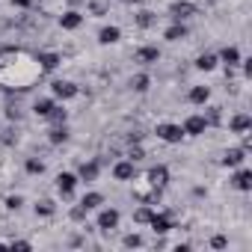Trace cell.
I'll return each instance as SVG.
<instances>
[{
    "label": "cell",
    "mask_w": 252,
    "mask_h": 252,
    "mask_svg": "<svg viewBox=\"0 0 252 252\" xmlns=\"http://www.w3.org/2000/svg\"><path fill=\"white\" fill-rule=\"evenodd\" d=\"M228 246V237L225 234H214L211 237V249H225Z\"/></svg>",
    "instance_id": "obj_37"
},
{
    "label": "cell",
    "mask_w": 252,
    "mask_h": 252,
    "mask_svg": "<svg viewBox=\"0 0 252 252\" xmlns=\"http://www.w3.org/2000/svg\"><path fill=\"white\" fill-rule=\"evenodd\" d=\"M125 3H143V0H125Z\"/></svg>",
    "instance_id": "obj_43"
},
{
    "label": "cell",
    "mask_w": 252,
    "mask_h": 252,
    "mask_svg": "<svg viewBox=\"0 0 252 252\" xmlns=\"http://www.w3.org/2000/svg\"><path fill=\"white\" fill-rule=\"evenodd\" d=\"M208 98H211V86H190V92H187L190 104H208Z\"/></svg>",
    "instance_id": "obj_20"
},
{
    "label": "cell",
    "mask_w": 252,
    "mask_h": 252,
    "mask_svg": "<svg viewBox=\"0 0 252 252\" xmlns=\"http://www.w3.org/2000/svg\"><path fill=\"white\" fill-rule=\"evenodd\" d=\"M86 214H89V211H86L83 205H74V208L68 211V220H71V222H86Z\"/></svg>",
    "instance_id": "obj_33"
},
{
    "label": "cell",
    "mask_w": 252,
    "mask_h": 252,
    "mask_svg": "<svg viewBox=\"0 0 252 252\" xmlns=\"http://www.w3.org/2000/svg\"><path fill=\"white\" fill-rule=\"evenodd\" d=\"M149 187H158V190H163L166 184H169V169L163 166V163H158V166H152L149 169Z\"/></svg>",
    "instance_id": "obj_8"
},
{
    "label": "cell",
    "mask_w": 252,
    "mask_h": 252,
    "mask_svg": "<svg viewBox=\"0 0 252 252\" xmlns=\"http://www.w3.org/2000/svg\"><path fill=\"white\" fill-rule=\"evenodd\" d=\"M222 166H228V169H237V166H243L246 163V149L243 146H234V149H228L225 155H222V160H220Z\"/></svg>",
    "instance_id": "obj_7"
},
{
    "label": "cell",
    "mask_w": 252,
    "mask_h": 252,
    "mask_svg": "<svg viewBox=\"0 0 252 252\" xmlns=\"http://www.w3.org/2000/svg\"><path fill=\"white\" fill-rule=\"evenodd\" d=\"M80 24H83V15H80L77 9H68V12L60 15V27H63V30H77Z\"/></svg>",
    "instance_id": "obj_15"
},
{
    "label": "cell",
    "mask_w": 252,
    "mask_h": 252,
    "mask_svg": "<svg viewBox=\"0 0 252 252\" xmlns=\"http://www.w3.org/2000/svg\"><path fill=\"white\" fill-rule=\"evenodd\" d=\"M119 39H122V30H119L116 24H107V27L98 30V42H101V45H116Z\"/></svg>",
    "instance_id": "obj_16"
},
{
    "label": "cell",
    "mask_w": 252,
    "mask_h": 252,
    "mask_svg": "<svg viewBox=\"0 0 252 252\" xmlns=\"http://www.w3.org/2000/svg\"><path fill=\"white\" fill-rule=\"evenodd\" d=\"M249 128H252L249 113H234V116H231V122H228V131H231V134H246Z\"/></svg>",
    "instance_id": "obj_14"
},
{
    "label": "cell",
    "mask_w": 252,
    "mask_h": 252,
    "mask_svg": "<svg viewBox=\"0 0 252 252\" xmlns=\"http://www.w3.org/2000/svg\"><path fill=\"white\" fill-rule=\"evenodd\" d=\"M60 63H63V57H60L57 51H42V54L36 57L39 71H54V68H60Z\"/></svg>",
    "instance_id": "obj_9"
},
{
    "label": "cell",
    "mask_w": 252,
    "mask_h": 252,
    "mask_svg": "<svg viewBox=\"0 0 252 252\" xmlns=\"http://www.w3.org/2000/svg\"><path fill=\"white\" fill-rule=\"evenodd\" d=\"M6 116H9V119H18V116H21V110H18V107H12V104H9V107H6Z\"/></svg>",
    "instance_id": "obj_41"
},
{
    "label": "cell",
    "mask_w": 252,
    "mask_h": 252,
    "mask_svg": "<svg viewBox=\"0 0 252 252\" xmlns=\"http://www.w3.org/2000/svg\"><path fill=\"white\" fill-rule=\"evenodd\" d=\"M0 57H3V51H0Z\"/></svg>",
    "instance_id": "obj_44"
},
{
    "label": "cell",
    "mask_w": 252,
    "mask_h": 252,
    "mask_svg": "<svg viewBox=\"0 0 252 252\" xmlns=\"http://www.w3.org/2000/svg\"><path fill=\"white\" fill-rule=\"evenodd\" d=\"M119 220H122V214L116 211V208H104L101 214H98V228L101 231H113V228H119Z\"/></svg>",
    "instance_id": "obj_6"
},
{
    "label": "cell",
    "mask_w": 252,
    "mask_h": 252,
    "mask_svg": "<svg viewBox=\"0 0 252 252\" xmlns=\"http://www.w3.org/2000/svg\"><path fill=\"white\" fill-rule=\"evenodd\" d=\"M6 246H12V249H33V243H30V240H9Z\"/></svg>",
    "instance_id": "obj_38"
},
{
    "label": "cell",
    "mask_w": 252,
    "mask_h": 252,
    "mask_svg": "<svg viewBox=\"0 0 252 252\" xmlns=\"http://www.w3.org/2000/svg\"><path fill=\"white\" fill-rule=\"evenodd\" d=\"M131 89H134V92H149V89H152V77L143 74V71L134 74V77H131Z\"/></svg>",
    "instance_id": "obj_26"
},
{
    "label": "cell",
    "mask_w": 252,
    "mask_h": 252,
    "mask_svg": "<svg viewBox=\"0 0 252 252\" xmlns=\"http://www.w3.org/2000/svg\"><path fill=\"white\" fill-rule=\"evenodd\" d=\"M9 211H21V205H24V196H6V202H3Z\"/></svg>",
    "instance_id": "obj_36"
},
{
    "label": "cell",
    "mask_w": 252,
    "mask_h": 252,
    "mask_svg": "<svg viewBox=\"0 0 252 252\" xmlns=\"http://www.w3.org/2000/svg\"><path fill=\"white\" fill-rule=\"evenodd\" d=\"M137 178V163L134 160H116L113 163V181H134Z\"/></svg>",
    "instance_id": "obj_4"
},
{
    "label": "cell",
    "mask_w": 252,
    "mask_h": 252,
    "mask_svg": "<svg viewBox=\"0 0 252 252\" xmlns=\"http://www.w3.org/2000/svg\"><path fill=\"white\" fill-rule=\"evenodd\" d=\"M134 24H137L140 30H149V27H155V24H158V15H155L152 9H140V12L134 15Z\"/></svg>",
    "instance_id": "obj_18"
},
{
    "label": "cell",
    "mask_w": 252,
    "mask_h": 252,
    "mask_svg": "<svg viewBox=\"0 0 252 252\" xmlns=\"http://www.w3.org/2000/svg\"><path fill=\"white\" fill-rule=\"evenodd\" d=\"M51 95L60 98V101H68V98H77L80 95V86L71 83V80H54L51 83Z\"/></svg>",
    "instance_id": "obj_2"
},
{
    "label": "cell",
    "mask_w": 252,
    "mask_h": 252,
    "mask_svg": "<svg viewBox=\"0 0 252 252\" xmlns=\"http://www.w3.org/2000/svg\"><path fill=\"white\" fill-rule=\"evenodd\" d=\"M134 60L143 63V65H155V63L160 60V48H155V45H143V48H137Z\"/></svg>",
    "instance_id": "obj_10"
},
{
    "label": "cell",
    "mask_w": 252,
    "mask_h": 252,
    "mask_svg": "<svg viewBox=\"0 0 252 252\" xmlns=\"http://www.w3.org/2000/svg\"><path fill=\"white\" fill-rule=\"evenodd\" d=\"M77 181H80V178H77L74 172H60V175H57V190L63 193V199L71 196V190L77 187Z\"/></svg>",
    "instance_id": "obj_12"
},
{
    "label": "cell",
    "mask_w": 252,
    "mask_h": 252,
    "mask_svg": "<svg viewBox=\"0 0 252 252\" xmlns=\"http://www.w3.org/2000/svg\"><path fill=\"white\" fill-rule=\"evenodd\" d=\"M0 140H3V146H12V143H15V131H12V128L3 131V137H0Z\"/></svg>",
    "instance_id": "obj_39"
},
{
    "label": "cell",
    "mask_w": 252,
    "mask_h": 252,
    "mask_svg": "<svg viewBox=\"0 0 252 252\" xmlns=\"http://www.w3.org/2000/svg\"><path fill=\"white\" fill-rule=\"evenodd\" d=\"M199 9H196V3H190V0H175V3H169V15L175 18V21H187V18H193Z\"/></svg>",
    "instance_id": "obj_5"
},
{
    "label": "cell",
    "mask_w": 252,
    "mask_h": 252,
    "mask_svg": "<svg viewBox=\"0 0 252 252\" xmlns=\"http://www.w3.org/2000/svg\"><path fill=\"white\" fill-rule=\"evenodd\" d=\"M143 158H146V149H143L140 143H137V146L131 143V149H128V160H134V163H137V160H143Z\"/></svg>",
    "instance_id": "obj_34"
},
{
    "label": "cell",
    "mask_w": 252,
    "mask_h": 252,
    "mask_svg": "<svg viewBox=\"0 0 252 252\" xmlns=\"http://www.w3.org/2000/svg\"><path fill=\"white\" fill-rule=\"evenodd\" d=\"M220 60L228 65V68H234L237 63H240V51L234 48V45H228V48H222V54H220Z\"/></svg>",
    "instance_id": "obj_25"
},
{
    "label": "cell",
    "mask_w": 252,
    "mask_h": 252,
    "mask_svg": "<svg viewBox=\"0 0 252 252\" xmlns=\"http://www.w3.org/2000/svg\"><path fill=\"white\" fill-rule=\"evenodd\" d=\"M125 246H128V249H137V246H143V237L134 231V234H125V240H122Z\"/></svg>",
    "instance_id": "obj_35"
},
{
    "label": "cell",
    "mask_w": 252,
    "mask_h": 252,
    "mask_svg": "<svg viewBox=\"0 0 252 252\" xmlns=\"http://www.w3.org/2000/svg\"><path fill=\"white\" fill-rule=\"evenodd\" d=\"M155 134H158V140L166 143V146H178V143L184 140V128H181V125H175V122H160L158 128H155Z\"/></svg>",
    "instance_id": "obj_1"
},
{
    "label": "cell",
    "mask_w": 252,
    "mask_h": 252,
    "mask_svg": "<svg viewBox=\"0 0 252 252\" xmlns=\"http://www.w3.org/2000/svg\"><path fill=\"white\" fill-rule=\"evenodd\" d=\"M217 63H220L217 54H199V57H196V68H199V71H214Z\"/></svg>",
    "instance_id": "obj_23"
},
{
    "label": "cell",
    "mask_w": 252,
    "mask_h": 252,
    "mask_svg": "<svg viewBox=\"0 0 252 252\" xmlns=\"http://www.w3.org/2000/svg\"><path fill=\"white\" fill-rule=\"evenodd\" d=\"M80 205H83L86 211H98V208L104 205V193H98V190H89V193H83Z\"/></svg>",
    "instance_id": "obj_21"
},
{
    "label": "cell",
    "mask_w": 252,
    "mask_h": 252,
    "mask_svg": "<svg viewBox=\"0 0 252 252\" xmlns=\"http://www.w3.org/2000/svg\"><path fill=\"white\" fill-rule=\"evenodd\" d=\"M184 137H202L205 131H208V122H205V116L202 113H193V116H187L184 119Z\"/></svg>",
    "instance_id": "obj_3"
},
{
    "label": "cell",
    "mask_w": 252,
    "mask_h": 252,
    "mask_svg": "<svg viewBox=\"0 0 252 252\" xmlns=\"http://www.w3.org/2000/svg\"><path fill=\"white\" fill-rule=\"evenodd\" d=\"M15 6H21V9H27V6H33V0H12Z\"/></svg>",
    "instance_id": "obj_42"
},
{
    "label": "cell",
    "mask_w": 252,
    "mask_h": 252,
    "mask_svg": "<svg viewBox=\"0 0 252 252\" xmlns=\"http://www.w3.org/2000/svg\"><path fill=\"white\" fill-rule=\"evenodd\" d=\"M48 122H51V125H65V122H68V110H63V107H54V110L48 113Z\"/></svg>",
    "instance_id": "obj_30"
},
{
    "label": "cell",
    "mask_w": 252,
    "mask_h": 252,
    "mask_svg": "<svg viewBox=\"0 0 252 252\" xmlns=\"http://www.w3.org/2000/svg\"><path fill=\"white\" fill-rule=\"evenodd\" d=\"M152 217H155V205H140L134 211V222H140V225H149Z\"/></svg>",
    "instance_id": "obj_27"
},
{
    "label": "cell",
    "mask_w": 252,
    "mask_h": 252,
    "mask_svg": "<svg viewBox=\"0 0 252 252\" xmlns=\"http://www.w3.org/2000/svg\"><path fill=\"white\" fill-rule=\"evenodd\" d=\"M24 172H27V175H42V172H45V160L27 158V160H24Z\"/></svg>",
    "instance_id": "obj_28"
},
{
    "label": "cell",
    "mask_w": 252,
    "mask_h": 252,
    "mask_svg": "<svg viewBox=\"0 0 252 252\" xmlns=\"http://www.w3.org/2000/svg\"><path fill=\"white\" fill-rule=\"evenodd\" d=\"M54 107H57L54 98H36V101H33V113H36L39 119H48V113H51Z\"/></svg>",
    "instance_id": "obj_24"
},
{
    "label": "cell",
    "mask_w": 252,
    "mask_h": 252,
    "mask_svg": "<svg viewBox=\"0 0 252 252\" xmlns=\"http://www.w3.org/2000/svg\"><path fill=\"white\" fill-rule=\"evenodd\" d=\"M54 214H57V205H54L51 199L36 202V217H54Z\"/></svg>",
    "instance_id": "obj_29"
},
{
    "label": "cell",
    "mask_w": 252,
    "mask_h": 252,
    "mask_svg": "<svg viewBox=\"0 0 252 252\" xmlns=\"http://www.w3.org/2000/svg\"><path fill=\"white\" fill-rule=\"evenodd\" d=\"M237 65H243V74H246V77L252 74V60H243V57H240V63H237Z\"/></svg>",
    "instance_id": "obj_40"
},
{
    "label": "cell",
    "mask_w": 252,
    "mask_h": 252,
    "mask_svg": "<svg viewBox=\"0 0 252 252\" xmlns=\"http://www.w3.org/2000/svg\"><path fill=\"white\" fill-rule=\"evenodd\" d=\"M98 172H101V160H83L80 169H77V178L86 181V184H92L98 178Z\"/></svg>",
    "instance_id": "obj_11"
},
{
    "label": "cell",
    "mask_w": 252,
    "mask_h": 252,
    "mask_svg": "<svg viewBox=\"0 0 252 252\" xmlns=\"http://www.w3.org/2000/svg\"><path fill=\"white\" fill-rule=\"evenodd\" d=\"M231 187H237L240 193H249V190H252V172H249L246 166H240V169L231 175Z\"/></svg>",
    "instance_id": "obj_13"
},
{
    "label": "cell",
    "mask_w": 252,
    "mask_h": 252,
    "mask_svg": "<svg viewBox=\"0 0 252 252\" xmlns=\"http://www.w3.org/2000/svg\"><path fill=\"white\" fill-rule=\"evenodd\" d=\"M107 3H110V0H92V3H89L92 15H95V18H104V15H107V9H110Z\"/></svg>",
    "instance_id": "obj_32"
},
{
    "label": "cell",
    "mask_w": 252,
    "mask_h": 252,
    "mask_svg": "<svg viewBox=\"0 0 252 252\" xmlns=\"http://www.w3.org/2000/svg\"><path fill=\"white\" fill-rule=\"evenodd\" d=\"M48 143H51V146H63V143H68V128H65V125H54V128L48 131Z\"/></svg>",
    "instance_id": "obj_22"
},
{
    "label": "cell",
    "mask_w": 252,
    "mask_h": 252,
    "mask_svg": "<svg viewBox=\"0 0 252 252\" xmlns=\"http://www.w3.org/2000/svg\"><path fill=\"white\" fill-rule=\"evenodd\" d=\"M205 122H208V128H211V125H222V107H208Z\"/></svg>",
    "instance_id": "obj_31"
},
{
    "label": "cell",
    "mask_w": 252,
    "mask_h": 252,
    "mask_svg": "<svg viewBox=\"0 0 252 252\" xmlns=\"http://www.w3.org/2000/svg\"><path fill=\"white\" fill-rule=\"evenodd\" d=\"M149 225H152L155 234H166V231L172 228V220H169V214H158V211H155V217L149 220Z\"/></svg>",
    "instance_id": "obj_17"
},
{
    "label": "cell",
    "mask_w": 252,
    "mask_h": 252,
    "mask_svg": "<svg viewBox=\"0 0 252 252\" xmlns=\"http://www.w3.org/2000/svg\"><path fill=\"white\" fill-rule=\"evenodd\" d=\"M187 36H190V30H187L181 21H175V24H172V27H166V33H163V39H166V42H181V39H187Z\"/></svg>",
    "instance_id": "obj_19"
}]
</instances>
